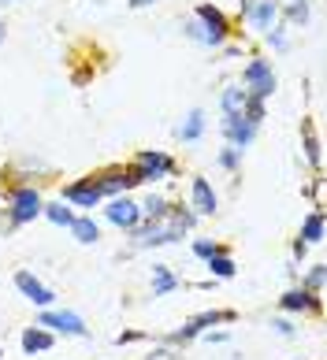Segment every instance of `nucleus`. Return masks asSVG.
<instances>
[{
	"label": "nucleus",
	"instance_id": "obj_33",
	"mask_svg": "<svg viewBox=\"0 0 327 360\" xmlns=\"http://www.w3.org/2000/svg\"><path fill=\"white\" fill-rule=\"evenodd\" d=\"M183 34L190 37V41H197V45H204V49H212V41H209V34H204V26L194 19V15H190L186 22H183Z\"/></svg>",
	"mask_w": 327,
	"mask_h": 360
},
{
	"label": "nucleus",
	"instance_id": "obj_1",
	"mask_svg": "<svg viewBox=\"0 0 327 360\" xmlns=\"http://www.w3.org/2000/svg\"><path fill=\"white\" fill-rule=\"evenodd\" d=\"M0 201H8V219L11 226H30L34 219H41V205H45V197H41L30 182H23V186H11V190H0Z\"/></svg>",
	"mask_w": 327,
	"mask_h": 360
},
{
	"label": "nucleus",
	"instance_id": "obj_10",
	"mask_svg": "<svg viewBox=\"0 0 327 360\" xmlns=\"http://www.w3.org/2000/svg\"><path fill=\"white\" fill-rule=\"evenodd\" d=\"M220 134H223L227 145H235V149L245 153V149H249V145L257 141V134H261V127H253L242 112H223V119H220Z\"/></svg>",
	"mask_w": 327,
	"mask_h": 360
},
{
	"label": "nucleus",
	"instance_id": "obj_34",
	"mask_svg": "<svg viewBox=\"0 0 327 360\" xmlns=\"http://www.w3.org/2000/svg\"><path fill=\"white\" fill-rule=\"evenodd\" d=\"M271 330H276L279 338H294V335H297V327H294L286 316H276V319H271Z\"/></svg>",
	"mask_w": 327,
	"mask_h": 360
},
{
	"label": "nucleus",
	"instance_id": "obj_3",
	"mask_svg": "<svg viewBox=\"0 0 327 360\" xmlns=\"http://www.w3.org/2000/svg\"><path fill=\"white\" fill-rule=\"evenodd\" d=\"M235 319H238V312H235V309H209V312H197V316H190V319H186V323H183L179 330H171V335H164L160 342H164V345H186V342L201 338L209 327L235 323Z\"/></svg>",
	"mask_w": 327,
	"mask_h": 360
},
{
	"label": "nucleus",
	"instance_id": "obj_5",
	"mask_svg": "<svg viewBox=\"0 0 327 360\" xmlns=\"http://www.w3.org/2000/svg\"><path fill=\"white\" fill-rule=\"evenodd\" d=\"M242 86H245V93H249V97L268 101L271 93L279 89V75H276V68H271V60L253 56V60L242 68Z\"/></svg>",
	"mask_w": 327,
	"mask_h": 360
},
{
	"label": "nucleus",
	"instance_id": "obj_27",
	"mask_svg": "<svg viewBox=\"0 0 327 360\" xmlns=\"http://www.w3.org/2000/svg\"><path fill=\"white\" fill-rule=\"evenodd\" d=\"M305 160L312 164V171H323V153H320V138H316V130L312 127H305Z\"/></svg>",
	"mask_w": 327,
	"mask_h": 360
},
{
	"label": "nucleus",
	"instance_id": "obj_17",
	"mask_svg": "<svg viewBox=\"0 0 327 360\" xmlns=\"http://www.w3.org/2000/svg\"><path fill=\"white\" fill-rule=\"evenodd\" d=\"M67 231H71V238H75L78 245H97L101 242V223L93 219V212H78Z\"/></svg>",
	"mask_w": 327,
	"mask_h": 360
},
{
	"label": "nucleus",
	"instance_id": "obj_22",
	"mask_svg": "<svg viewBox=\"0 0 327 360\" xmlns=\"http://www.w3.org/2000/svg\"><path fill=\"white\" fill-rule=\"evenodd\" d=\"M312 15V4L309 0H290V4H279V19L286 26H305Z\"/></svg>",
	"mask_w": 327,
	"mask_h": 360
},
{
	"label": "nucleus",
	"instance_id": "obj_21",
	"mask_svg": "<svg viewBox=\"0 0 327 360\" xmlns=\"http://www.w3.org/2000/svg\"><path fill=\"white\" fill-rule=\"evenodd\" d=\"M204 268H209L212 278H223V283L238 275V264H235V257H230V249H227V252H216V257H209V260H204Z\"/></svg>",
	"mask_w": 327,
	"mask_h": 360
},
{
	"label": "nucleus",
	"instance_id": "obj_36",
	"mask_svg": "<svg viewBox=\"0 0 327 360\" xmlns=\"http://www.w3.org/2000/svg\"><path fill=\"white\" fill-rule=\"evenodd\" d=\"M204 342H212V345H223L230 335H227V330H204V335H201Z\"/></svg>",
	"mask_w": 327,
	"mask_h": 360
},
{
	"label": "nucleus",
	"instance_id": "obj_23",
	"mask_svg": "<svg viewBox=\"0 0 327 360\" xmlns=\"http://www.w3.org/2000/svg\"><path fill=\"white\" fill-rule=\"evenodd\" d=\"M41 216H45L52 226H63V231H67L78 212H75V208H67L63 201H45V205H41Z\"/></svg>",
	"mask_w": 327,
	"mask_h": 360
},
{
	"label": "nucleus",
	"instance_id": "obj_24",
	"mask_svg": "<svg viewBox=\"0 0 327 360\" xmlns=\"http://www.w3.org/2000/svg\"><path fill=\"white\" fill-rule=\"evenodd\" d=\"M138 205H142V216L145 219H168V212H171V201L164 193H145Z\"/></svg>",
	"mask_w": 327,
	"mask_h": 360
},
{
	"label": "nucleus",
	"instance_id": "obj_4",
	"mask_svg": "<svg viewBox=\"0 0 327 360\" xmlns=\"http://www.w3.org/2000/svg\"><path fill=\"white\" fill-rule=\"evenodd\" d=\"M93 182H97V190H101L104 201H108V197H119V193H130V190H138V186H145L142 171L134 164H108L101 171H93Z\"/></svg>",
	"mask_w": 327,
	"mask_h": 360
},
{
	"label": "nucleus",
	"instance_id": "obj_11",
	"mask_svg": "<svg viewBox=\"0 0 327 360\" xmlns=\"http://www.w3.org/2000/svg\"><path fill=\"white\" fill-rule=\"evenodd\" d=\"M60 201H67L71 208H82V212H93V208L104 205V197H101V190H97V182H93V175H82V179H75V182L63 186Z\"/></svg>",
	"mask_w": 327,
	"mask_h": 360
},
{
	"label": "nucleus",
	"instance_id": "obj_15",
	"mask_svg": "<svg viewBox=\"0 0 327 360\" xmlns=\"http://www.w3.org/2000/svg\"><path fill=\"white\" fill-rule=\"evenodd\" d=\"M242 22L249 26V30H257V34L271 30V26L279 22V0H253L249 11L242 15Z\"/></svg>",
	"mask_w": 327,
	"mask_h": 360
},
{
	"label": "nucleus",
	"instance_id": "obj_31",
	"mask_svg": "<svg viewBox=\"0 0 327 360\" xmlns=\"http://www.w3.org/2000/svg\"><path fill=\"white\" fill-rule=\"evenodd\" d=\"M190 249H194L197 260H209V257H216V252H227V245L212 242V238H194V242H190Z\"/></svg>",
	"mask_w": 327,
	"mask_h": 360
},
{
	"label": "nucleus",
	"instance_id": "obj_20",
	"mask_svg": "<svg viewBox=\"0 0 327 360\" xmlns=\"http://www.w3.org/2000/svg\"><path fill=\"white\" fill-rule=\"evenodd\" d=\"M183 286V278H175L168 264H153V297H168Z\"/></svg>",
	"mask_w": 327,
	"mask_h": 360
},
{
	"label": "nucleus",
	"instance_id": "obj_26",
	"mask_svg": "<svg viewBox=\"0 0 327 360\" xmlns=\"http://www.w3.org/2000/svg\"><path fill=\"white\" fill-rule=\"evenodd\" d=\"M245 86H227L223 93H220V112H242L245 108Z\"/></svg>",
	"mask_w": 327,
	"mask_h": 360
},
{
	"label": "nucleus",
	"instance_id": "obj_30",
	"mask_svg": "<svg viewBox=\"0 0 327 360\" xmlns=\"http://www.w3.org/2000/svg\"><path fill=\"white\" fill-rule=\"evenodd\" d=\"M242 115L249 119L253 127H261V123H264V115H268V101H261V97H245V108H242Z\"/></svg>",
	"mask_w": 327,
	"mask_h": 360
},
{
	"label": "nucleus",
	"instance_id": "obj_14",
	"mask_svg": "<svg viewBox=\"0 0 327 360\" xmlns=\"http://www.w3.org/2000/svg\"><path fill=\"white\" fill-rule=\"evenodd\" d=\"M186 205L194 208L201 219H204V216H216V208H220V197H216L212 182L204 179V175H194V179H190V201H186Z\"/></svg>",
	"mask_w": 327,
	"mask_h": 360
},
{
	"label": "nucleus",
	"instance_id": "obj_6",
	"mask_svg": "<svg viewBox=\"0 0 327 360\" xmlns=\"http://www.w3.org/2000/svg\"><path fill=\"white\" fill-rule=\"evenodd\" d=\"M37 327L52 330V335H63V338H90L86 319H82L78 312H71V309H56V304L37 312Z\"/></svg>",
	"mask_w": 327,
	"mask_h": 360
},
{
	"label": "nucleus",
	"instance_id": "obj_28",
	"mask_svg": "<svg viewBox=\"0 0 327 360\" xmlns=\"http://www.w3.org/2000/svg\"><path fill=\"white\" fill-rule=\"evenodd\" d=\"M286 30H290V26H286L283 19L271 26V30H264V41H268L271 52H286V49H290V37H286Z\"/></svg>",
	"mask_w": 327,
	"mask_h": 360
},
{
	"label": "nucleus",
	"instance_id": "obj_13",
	"mask_svg": "<svg viewBox=\"0 0 327 360\" xmlns=\"http://www.w3.org/2000/svg\"><path fill=\"white\" fill-rule=\"evenodd\" d=\"M16 290H19L30 304H37V309H52V304H56V293H52L34 271H26V268L16 271Z\"/></svg>",
	"mask_w": 327,
	"mask_h": 360
},
{
	"label": "nucleus",
	"instance_id": "obj_35",
	"mask_svg": "<svg viewBox=\"0 0 327 360\" xmlns=\"http://www.w3.org/2000/svg\"><path fill=\"white\" fill-rule=\"evenodd\" d=\"M134 342H145L142 330H123V335H116V345H134Z\"/></svg>",
	"mask_w": 327,
	"mask_h": 360
},
{
	"label": "nucleus",
	"instance_id": "obj_37",
	"mask_svg": "<svg viewBox=\"0 0 327 360\" xmlns=\"http://www.w3.org/2000/svg\"><path fill=\"white\" fill-rule=\"evenodd\" d=\"M309 257V245L302 242V238H294V260H305Z\"/></svg>",
	"mask_w": 327,
	"mask_h": 360
},
{
	"label": "nucleus",
	"instance_id": "obj_39",
	"mask_svg": "<svg viewBox=\"0 0 327 360\" xmlns=\"http://www.w3.org/2000/svg\"><path fill=\"white\" fill-rule=\"evenodd\" d=\"M4 34H8V30H4V19H0V45H4Z\"/></svg>",
	"mask_w": 327,
	"mask_h": 360
},
{
	"label": "nucleus",
	"instance_id": "obj_32",
	"mask_svg": "<svg viewBox=\"0 0 327 360\" xmlns=\"http://www.w3.org/2000/svg\"><path fill=\"white\" fill-rule=\"evenodd\" d=\"M216 164H220L223 171H238V167H242V149H235V145H223L220 156H216Z\"/></svg>",
	"mask_w": 327,
	"mask_h": 360
},
{
	"label": "nucleus",
	"instance_id": "obj_2",
	"mask_svg": "<svg viewBox=\"0 0 327 360\" xmlns=\"http://www.w3.org/2000/svg\"><path fill=\"white\" fill-rule=\"evenodd\" d=\"M186 231L179 223H171V219H145L130 231V245L134 249H160V245H175V242H183Z\"/></svg>",
	"mask_w": 327,
	"mask_h": 360
},
{
	"label": "nucleus",
	"instance_id": "obj_38",
	"mask_svg": "<svg viewBox=\"0 0 327 360\" xmlns=\"http://www.w3.org/2000/svg\"><path fill=\"white\" fill-rule=\"evenodd\" d=\"M127 4H130L134 11H142V8H153V4H156V0H127Z\"/></svg>",
	"mask_w": 327,
	"mask_h": 360
},
{
	"label": "nucleus",
	"instance_id": "obj_8",
	"mask_svg": "<svg viewBox=\"0 0 327 360\" xmlns=\"http://www.w3.org/2000/svg\"><path fill=\"white\" fill-rule=\"evenodd\" d=\"M104 219L112 223V226H119L123 234H130L134 226L142 223V205L134 201L130 193H119V197H108L104 201Z\"/></svg>",
	"mask_w": 327,
	"mask_h": 360
},
{
	"label": "nucleus",
	"instance_id": "obj_29",
	"mask_svg": "<svg viewBox=\"0 0 327 360\" xmlns=\"http://www.w3.org/2000/svg\"><path fill=\"white\" fill-rule=\"evenodd\" d=\"M323 278H327V268H323V264H312V268L302 275V283H297V286H305L309 293H323Z\"/></svg>",
	"mask_w": 327,
	"mask_h": 360
},
{
	"label": "nucleus",
	"instance_id": "obj_25",
	"mask_svg": "<svg viewBox=\"0 0 327 360\" xmlns=\"http://www.w3.org/2000/svg\"><path fill=\"white\" fill-rule=\"evenodd\" d=\"M168 219H171V223H179L186 234H190V231H194V226L201 223V216H197V212L190 208V205H183V201H171V212H168Z\"/></svg>",
	"mask_w": 327,
	"mask_h": 360
},
{
	"label": "nucleus",
	"instance_id": "obj_9",
	"mask_svg": "<svg viewBox=\"0 0 327 360\" xmlns=\"http://www.w3.org/2000/svg\"><path fill=\"white\" fill-rule=\"evenodd\" d=\"M194 19L204 26V34H209L212 49H223L227 37L235 34V26H230V19L223 15V8H216V4H197V8H194Z\"/></svg>",
	"mask_w": 327,
	"mask_h": 360
},
{
	"label": "nucleus",
	"instance_id": "obj_19",
	"mask_svg": "<svg viewBox=\"0 0 327 360\" xmlns=\"http://www.w3.org/2000/svg\"><path fill=\"white\" fill-rule=\"evenodd\" d=\"M305 245H320L323 242V208H312L309 216L302 219V231H297Z\"/></svg>",
	"mask_w": 327,
	"mask_h": 360
},
{
	"label": "nucleus",
	"instance_id": "obj_16",
	"mask_svg": "<svg viewBox=\"0 0 327 360\" xmlns=\"http://www.w3.org/2000/svg\"><path fill=\"white\" fill-rule=\"evenodd\" d=\"M19 345H23V353H26V356H37V353H49L52 345H56V335L34 323V327H26L23 335H19Z\"/></svg>",
	"mask_w": 327,
	"mask_h": 360
},
{
	"label": "nucleus",
	"instance_id": "obj_7",
	"mask_svg": "<svg viewBox=\"0 0 327 360\" xmlns=\"http://www.w3.org/2000/svg\"><path fill=\"white\" fill-rule=\"evenodd\" d=\"M130 164L142 171V182H149V186L175 175V160H171L168 153H160V149H138Z\"/></svg>",
	"mask_w": 327,
	"mask_h": 360
},
{
	"label": "nucleus",
	"instance_id": "obj_18",
	"mask_svg": "<svg viewBox=\"0 0 327 360\" xmlns=\"http://www.w3.org/2000/svg\"><path fill=\"white\" fill-rule=\"evenodd\" d=\"M204 127H209V119H204V108H190L186 119H183L179 127H175V138H179L183 145H194V141H201Z\"/></svg>",
	"mask_w": 327,
	"mask_h": 360
},
{
	"label": "nucleus",
	"instance_id": "obj_12",
	"mask_svg": "<svg viewBox=\"0 0 327 360\" xmlns=\"http://www.w3.org/2000/svg\"><path fill=\"white\" fill-rule=\"evenodd\" d=\"M279 309L290 316H323V293H309L305 286H294L279 297Z\"/></svg>",
	"mask_w": 327,
	"mask_h": 360
}]
</instances>
